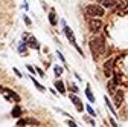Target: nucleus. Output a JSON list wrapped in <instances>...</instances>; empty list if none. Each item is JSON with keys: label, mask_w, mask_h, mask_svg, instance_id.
I'll return each mask as SVG.
<instances>
[{"label": "nucleus", "mask_w": 128, "mask_h": 127, "mask_svg": "<svg viewBox=\"0 0 128 127\" xmlns=\"http://www.w3.org/2000/svg\"><path fill=\"white\" fill-rule=\"evenodd\" d=\"M64 34H66V37L69 38V41L72 43V44H75L76 46V49H78V52L82 55V51H81V47H78V44H76V40H75V35H73V32H72V29L69 28V26H64Z\"/></svg>", "instance_id": "obj_4"}, {"label": "nucleus", "mask_w": 128, "mask_h": 127, "mask_svg": "<svg viewBox=\"0 0 128 127\" xmlns=\"http://www.w3.org/2000/svg\"><path fill=\"white\" fill-rule=\"evenodd\" d=\"M70 101L75 104V107H76V110L78 112H82V109H84V106H82V103H81V100H79L76 95H70Z\"/></svg>", "instance_id": "obj_7"}, {"label": "nucleus", "mask_w": 128, "mask_h": 127, "mask_svg": "<svg viewBox=\"0 0 128 127\" xmlns=\"http://www.w3.org/2000/svg\"><path fill=\"white\" fill-rule=\"evenodd\" d=\"M54 71H55V74H56V75H61V74H62V68H60V66H55V69H54Z\"/></svg>", "instance_id": "obj_20"}, {"label": "nucleus", "mask_w": 128, "mask_h": 127, "mask_svg": "<svg viewBox=\"0 0 128 127\" xmlns=\"http://www.w3.org/2000/svg\"><path fill=\"white\" fill-rule=\"evenodd\" d=\"M107 89H108V92H110L111 95H114V92H116V83H114V81H110V83L107 84Z\"/></svg>", "instance_id": "obj_13"}, {"label": "nucleus", "mask_w": 128, "mask_h": 127, "mask_svg": "<svg viewBox=\"0 0 128 127\" xmlns=\"http://www.w3.org/2000/svg\"><path fill=\"white\" fill-rule=\"evenodd\" d=\"M37 72H38V74H40V75H41V77H44V72H43V71H41V69H37Z\"/></svg>", "instance_id": "obj_28"}, {"label": "nucleus", "mask_w": 128, "mask_h": 127, "mask_svg": "<svg viewBox=\"0 0 128 127\" xmlns=\"http://www.w3.org/2000/svg\"><path fill=\"white\" fill-rule=\"evenodd\" d=\"M86 95H87V98L90 100V103H94V97H93V93H92L90 87H87V89H86Z\"/></svg>", "instance_id": "obj_16"}, {"label": "nucleus", "mask_w": 128, "mask_h": 127, "mask_svg": "<svg viewBox=\"0 0 128 127\" xmlns=\"http://www.w3.org/2000/svg\"><path fill=\"white\" fill-rule=\"evenodd\" d=\"M14 72H15V75H17V77H22V74H20L18 69H14Z\"/></svg>", "instance_id": "obj_26"}, {"label": "nucleus", "mask_w": 128, "mask_h": 127, "mask_svg": "<svg viewBox=\"0 0 128 127\" xmlns=\"http://www.w3.org/2000/svg\"><path fill=\"white\" fill-rule=\"evenodd\" d=\"M0 90H2V86H0Z\"/></svg>", "instance_id": "obj_31"}, {"label": "nucleus", "mask_w": 128, "mask_h": 127, "mask_svg": "<svg viewBox=\"0 0 128 127\" xmlns=\"http://www.w3.org/2000/svg\"><path fill=\"white\" fill-rule=\"evenodd\" d=\"M28 71H29V72H32V74H34V72H35V69H34V68H32V66H29V65H28Z\"/></svg>", "instance_id": "obj_25"}, {"label": "nucleus", "mask_w": 128, "mask_h": 127, "mask_svg": "<svg viewBox=\"0 0 128 127\" xmlns=\"http://www.w3.org/2000/svg\"><path fill=\"white\" fill-rule=\"evenodd\" d=\"M113 65H114V60L113 58H110L105 61V65H104V74L105 77H111L113 75Z\"/></svg>", "instance_id": "obj_5"}, {"label": "nucleus", "mask_w": 128, "mask_h": 127, "mask_svg": "<svg viewBox=\"0 0 128 127\" xmlns=\"http://www.w3.org/2000/svg\"><path fill=\"white\" fill-rule=\"evenodd\" d=\"M24 22H26V25H30V20H29V19L26 17V15H24Z\"/></svg>", "instance_id": "obj_27"}, {"label": "nucleus", "mask_w": 128, "mask_h": 127, "mask_svg": "<svg viewBox=\"0 0 128 127\" xmlns=\"http://www.w3.org/2000/svg\"><path fill=\"white\" fill-rule=\"evenodd\" d=\"M70 89H72V92H75V93L78 92V87H76L75 84H70Z\"/></svg>", "instance_id": "obj_24"}, {"label": "nucleus", "mask_w": 128, "mask_h": 127, "mask_svg": "<svg viewBox=\"0 0 128 127\" xmlns=\"http://www.w3.org/2000/svg\"><path fill=\"white\" fill-rule=\"evenodd\" d=\"M28 124V119H18L17 121V125H26Z\"/></svg>", "instance_id": "obj_22"}, {"label": "nucleus", "mask_w": 128, "mask_h": 127, "mask_svg": "<svg viewBox=\"0 0 128 127\" xmlns=\"http://www.w3.org/2000/svg\"><path fill=\"white\" fill-rule=\"evenodd\" d=\"M55 87L58 89V92L60 93H64V92H66V87H64V84H62V81H55Z\"/></svg>", "instance_id": "obj_14"}, {"label": "nucleus", "mask_w": 128, "mask_h": 127, "mask_svg": "<svg viewBox=\"0 0 128 127\" xmlns=\"http://www.w3.org/2000/svg\"><path fill=\"white\" fill-rule=\"evenodd\" d=\"M28 44H29L30 47H35V49H38V47H40V44H38V41H37V38H35V37H29Z\"/></svg>", "instance_id": "obj_11"}, {"label": "nucleus", "mask_w": 128, "mask_h": 127, "mask_svg": "<svg viewBox=\"0 0 128 127\" xmlns=\"http://www.w3.org/2000/svg\"><path fill=\"white\" fill-rule=\"evenodd\" d=\"M69 125H72V127H76V124H75L73 121H69Z\"/></svg>", "instance_id": "obj_29"}, {"label": "nucleus", "mask_w": 128, "mask_h": 127, "mask_svg": "<svg viewBox=\"0 0 128 127\" xmlns=\"http://www.w3.org/2000/svg\"><path fill=\"white\" fill-rule=\"evenodd\" d=\"M116 5V0H102V6L104 8H113Z\"/></svg>", "instance_id": "obj_12"}, {"label": "nucleus", "mask_w": 128, "mask_h": 127, "mask_svg": "<svg viewBox=\"0 0 128 127\" xmlns=\"http://www.w3.org/2000/svg\"><path fill=\"white\" fill-rule=\"evenodd\" d=\"M122 103H124V90L114 92V104H116V107H120Z\"/></svg>", "instance_id": "obj_8"}, {"label": "nucleus", "mask_w": 128, "mask_h": 127, "mask_svg": "<svg viewBox=\"0 0 128 127\" xmlns=\"http://www.w3.org/2000/svg\"><path fill=\"white\" fill-rule=\"evenodd\" d=\"M96 2H102V0H96Z\"/></svg>", "instance_id": "obj_30"}, {"label": "nucleus", "mask_w": 128, "mask_h": 127, "mask_svg": "<svg viewBox=\"0 0 128 127\" xmlns=\"http://www.w3.org/2000/svg\"><path fill=\"white\" fill-rule=\"evenodd\" d=\"M87 112H88V113H90L92 116H94V115H96V113H94V110L92 109V106H87Z\"/></svg>", "instance_id": "obj_23"}, {"label": "nucleus", "mask_w": 128, "mask_h": 127, "mask_svg": "<svg viewBox=\"0 0 128 127\" xmlns=\"http://www.w3.org/2000/svg\"><path fill=\"white\" fill-rule=\"evenodd\" d=\"M90 49H92L94 58L102 55L105 52V38L104 37H94V38H92L90 40Z\"/></svg>", "instance_id": "obj_1"}, {"label": "nucleus", "mask_w": 128, "mask_h": 127, "mask_svg": "<svg viewBox=\"0 0 128 127\" xmlns=\"http://www.w3.org/2000/svg\"><path fill=\"white\" fill-rule=\"evenodd\" d=\"M113 81H114L116 84H119V83H120V75H119V74H114V80H113Z\"/></svg>", "instance_id": "obj_21"}, {"label": "nucleus", "mask_w": 128, "mask_h": 127, "mask_svg": "<svg viewBox=\"0 0 128 127\" xmlns=\"http://www.w3.org/2000/svg\"><path fill=\"white\" fill-rule=\"evenodd\" d=\"M2 92L5 93L6 100H12V101H15V103H18V101H20V97H18V95L15 93L14 90H11V89H2Z\"/></svg>", "instance_id": "obj_6"}, {"label": "nucleus", "mask_w": 128, "mask_h": 127, "mask_svg": "<svg viewBox=\"0 0 128 127\" xmlns=\"http://www.w3.org/2000/svg\"><path fill=\"white\" fill-rule=\"evenodd\" d=\"M105 103H107V106H108V109L111 110V113H113V115H116V112H114V109H113V106H111V103L108 101V98L105 97Z\"/></svg>", "instance_id": "obj_18"}, {"label": "nucleus", "mask_w": 128, "mask_h": 127, "mask_svg": "<svg viewBox=\"0 0 128 127\" xmlns=\"http://www.w3.org/2000/svg\"><path fill=\"white\" fill-rule=\"evenodd\" d=\"M49 22H50L52 26L56 25V15H55V11H50V14H49Z\"/></svg>", "instance_id": "obj_15"}, {"label": "nucleus", "mask_w": 128, "mask_h": 127, "mask_svg": "<svg viewBox=\"0 0 128 127\" xmlns=\"http://www.w3.org/2000/svg\"><path fill=\"white\" fill-rule=\"evenodd\" d=\"M32 81H34V84H35V87H37L38 90H41V92L44 90V87H43V86H41V84H40V83H38V81L35 80V78H32Z\"/></svg>", "instance_id": "obj_17"}, {"label": "nucleus", "mask_w": 128, "mask_h": 127, "mask_svg": "<svg viewBox=\"0 0 128 127\" xmlns=\"http://www.w3.org/2000/svg\"><path fill=\"white\" fill-rule=\"evenodd\" d=\"M116 5H118V9L119 11H125L126 6H128V2H126V0H118Z\"/></svg>", "instance_id": "obj_10"}, {"label": "nucleus", "mask_w": 128, "mask_h": 127, "mask_svg": "<svg viewBox=\"0 0 128 127\" xmlns=\"http://www.w3.org/2000/svg\"><path fill=\"white\" fill-rule=\"evenodd\" d=\"M86 12H87V15H90V17H102L105 11L99 5H88L86 8Z\"/></svg>", "instance_id": "obj_2"}, {"label": "nucleus", "mask_w": 128, "mask_h": 127, "mask_svg": "<svg viewBox=\"0 0 128 127\" xmlns=\"http://www.w3.org/2000/svg\"><path fill=\"white\" fill-rule=\"evenodd\" d=\"M88 28H90L92 32H99L102 29V22L99 19H90L88 20Z\"/></svg>", "instance_id": "obj_3"}, {"label": "nucleus", "mask_w": 128, "mask_h": 127, "mask_svg": "<svg viewBox=\"0 0 128 127\" xmlns=\"http://www.w3.org/2000/svg\"><path fill=\"white\" fill-rule=\"evenodd\" d=\"M18 52L23 54V55H26V46H24V44H22V46L18 47Z\"/></svg>", "instance_id": "obj_19"}, {"label": "nucleus", "mask_w": 128, "mask_h": 127, "mask_svg": "<svg viewBox=\"0 0 128 127\" xmlns=\"http://www.w3.org/2000/svg\"><path fill=\"white\" fill-rule=\"evenodd\" d=\"M22 113H23V110H22L20 106H15V107L12 109V116H14V118H20Z\"/></svg>", "instance_id": "obj_9"}]
</instances>
